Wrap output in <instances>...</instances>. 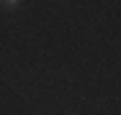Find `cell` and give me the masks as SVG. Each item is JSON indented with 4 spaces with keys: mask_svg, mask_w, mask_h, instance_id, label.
Segmentation results:
<instances>
[{
    "mask_svg": "<svg viewBox=\"0 0 121 115\" xmlns=\"http://www.w3.org/2000/svg\"><path fill=\"white\" fill-rule=\"evenodd\" d=\"M0 3H5V5H8V8H16V5H18V3H21V0H0Z\"/></svg>",
    "mask_w": 121,
    "mask_h": 115,
    "instance_id": "6da1fadb",
    "label": "cell"
}]
</instances>
